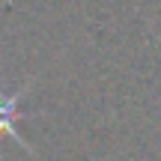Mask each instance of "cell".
<instances>
[{"label": "cell", "instance_id": "1", "mask_svg": "<svg viewBox=\"0 0 161 161\" xmlns=\"http://www.w3.org/2000/svg\"><path fill=\"white\" fill-rule=\"evenodd\" d=\"M18 102H21V90H18V92H12V96L0 92V137H6V134H9V137H12V140H18L24 149H30V146L21 140L18 128H15V122L24 116V114H21V108H18Z\"/></svg>", "mask_w": 161, "mask_h": 161}]
</instances>
